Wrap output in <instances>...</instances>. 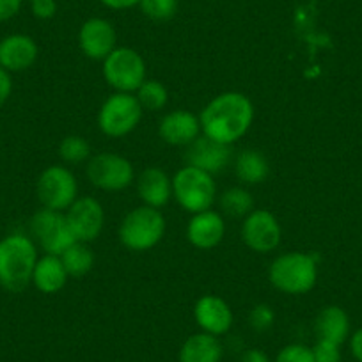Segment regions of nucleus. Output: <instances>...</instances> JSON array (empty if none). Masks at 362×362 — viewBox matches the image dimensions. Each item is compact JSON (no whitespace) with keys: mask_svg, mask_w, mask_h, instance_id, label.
<instances>
[{"mask_svg":"<svg viewBox=\"0 0 362 362\" xmlns=\"http://www.w3.org/2000/svg\"><path fill=\"white\" fill-rule=\"evenodd\" d=\"M203 135L222 142L235 144L249 132L254 121V105L249 96L228 90L215 96L199 114Z\"/></svg>","mask_w":362,"mask_h":362,"instance_id":"obj_1","label":"nucleus"},{"mask_svg":"<svg viewBox=\"0 0 362 362\" xmlns=\"http://www.w3.org/2000/svg\"><path fill=\"white\" fill-rule=\"evenodd\" d=\"M37 250L25 235H8L0 240V286L11 293H20L33 284Z\"/></svg>","mask_w":362,"mask_h":362,"instance_id":"obj_2","label":"nucleus"},{"mask_svg":"<svg viewBox=\"0 0 362 362\" xmlns=\"http://www.w3.org/2000/svg\"><path fill=\"white\" fill-rule=\"evenodd\" d=\"M268 279L281 293H309L318 281V259L315 254L309 252L281 254L272 261Z\"/></svg>","mask_w":362,"mask_h":362,"instance_id":"obj_3","label":"nucleus"},{"mask_svg":"<svg viewBox=\"0 0 362 362\" xmlns=\"http://www.w3.org/2000/svg\"><path fill=\"white\" fill-rule=\"evenodd\" d=\"M165 218L162 211L151 206L134 208L124 215L119 226V242L134 252H144L162 242L165 235Z\"/></svg>","mask_w":362,"mask_h":362,"instance_id":"obj_4","label":"nucleus"},{"mask_svg":"<svg viewBox=\"0 0 362 362\" xmlns=\"http://www.w3.org/2000/svg\"><path fill=\"white\" fill-rule=\"evenodd\" d=\"M173 197L192 215L211 210L217 197L214 176L192 165L181 167L173 177Z\"/></svg>","mask_w":362,"mask_h":362,"instance_id":"obj_5","label":"nucleus"},{"mask_svg":"<svg viewBox=\"0 0 362 362\" xmlns=\"http://www.w3.org/2000/svg\"><path fill=\"white\" fill-rule=\"evenodd\" d=\"M144 109L134 93H114L98 112V127L107 137L119 139L139 127Z\"/></svg>","mask_w":362,"mask_h":362,"instance_id":"obj_6","label":"nucleus"},{"mask_svg":"<svg viewBox=\"0 0 362 362\" xmlns=\"http://www.w3.org/2000/svg\"><path fill=\"white\" fill-rule=\"evenodd\" d=\"M103 78L116 93H134L146 80V62L137 50L117 47L103 59Z\"/></svg>","mask_w":362,"mask_h":362,"instance_id":"obj_7","label":"nucleus"},{"mask_svg":"<svg viewBox=\"0 0 362 362\" xmlns=\"http://www.w3.org/2000/svg\"><path fill=\"white\" fill-rule=\"evenodd\" d=\"M36 194L43 208L66 211L78 197V183L68 167L50 165L37 177Z\"/></svg>","mask_w":362,"mask_h":362,"instance_id":"obj_8","label":"nucleus"},{"mask_svg":"<svg viewBox=\"0 0 362 362\" xmlns=\"http://www.w3.org/2000/svg\"><path fill=\"white\" fill-rule=\"evenodd\" d=\"M87 177L96 189L105 192H119L128 189L135 180L134 165L116 153H98L87 163Z\"/></svg>","mask_w":362,"mask_h":362,"instance_id":"obj_9","label":"nucleus"},{"mask_svg":"<svg viewBox=\"0 0 362 362\" xmlns=\"http://www.w3.org/2000/svg\"><path fill=\"white\" fill-rule=\"evenodd\" d=\"M30 231L37 240L41 249L47 254L61 256L71 243H75L71 229H69L66 214L48 208H41L30 218Z\"/></svg>","mask_w":362,"mask_h":362,"instance_id":"obj_10","label":"nucleus"},{"mask_svg":"<svg viewBox=\"0 0 362 362\" xmlns=\"http://www.w3.org/2000/svg\"><path fill=\"white\" fill-rule=\"evenodd\" d=\"M283 238L279 221L268 210H252L242 224V240L250 250L267 254L276 250Z\"/></svg>","mask_w":362,"mask_h":362,"instance_id":"obj_11","label":"nucleus"},{"mask_svg":"<svg viewBox=\"0 0 362 362\" xmlns=\"http://www.w3.org/2000/svg\"><path fill=\"white\" fill-rule=\"evenodd\" d=\"M66 221L76 242H95L103 231L105 211L102 203L90 196L76 197L75 203L66 210Z\"/></svg>","mask_w":362,"mask_h":362,"instance_id":"obj_12","label":"nucleus"},{"mask_svg":"<svg viewBox=\"0 0 362 362\" xmlns=\"http://www.w3.org/2000/svg\"><path fill=\"white\" fill-rule=\"evenodd\" d=\"M78 47L86 57L103 61L117 48V34L105 18H89L78 30Z\"/></svg>","mask_w":362,"mask_h":362,"instance_id":"obj_13","label":"nucleus"},{"mask_svg":"<svg viewBox=\"0 0 362 362\" xmlns=\"http://www.w3.org/2000/svg\"><path fill=\"white\" fill-rule=\"evenodd\" d=\"M185 160L187 165L197 167L214 176L231 162V146L214 141L206 135H199L192 144L187 146Z\"/></svg>","mask_w":362,"mask_h":362,"instance_id":"obj_14","label":"nucleus"},{"mask_svg":"<svg viewBox=\"0 0 362 362\" xmlns=\"http://www.w3.org/2000/svg\"><path fill=\"white\" fill-rule=\"evenodd\" d=\"M194 318L201 332L224 336L233 327V311L224 298L217 295H203L194 305Z\"/></svg>","mask_w":362,"mask_h":362,"instance_id":"obj_15","label":"nucleus"},{"mask_svg":"<svg viewBox=\"0 0 362 362\" xmlns=\"http://www.w3.org/2000/svg\"><path fill=\"white\" fill-rule=\"evenodd\" d=\"M203 134L199 116L190 110H173L162 117L158 135L170 146H189Z\"/></svg>","mask_w":362,"mask_h":362,"instance_id":"obj_16","label":"nucleus"},{"mask_svg":"<svg viewBox=\"0 0 362 362\" xmlns=\"http://www.w3.org/2000/svg\"><path fill=\"white\" fill-rule=\"evenodd\" d=\"M40 48L27 34H11L0 41V68L8 73H20L36 62Z\"/></svg>","mask_w":362,"mask_h":362,"instance_id":"obj_17","label":"nucleus"},{"mask_svg":"<svg viewBox=\"0 0 362 362\" xmlns=\"http://www.w3.org/2000/svg\"><path fill=\"white\" fill-rule=\"evenodd\" d=\"M224 217L218 211L206 210L194 214L187 226V238L196 249L210 250L224 240Z\"/></svg>","mask_w":362,"mask_h":362,"instance_id":"obj_18","label":"nucleus"},{"mask_svg":"<svg viewBox=\"0 0 362 362\" xmlns=\"http://www.w3.org/2000/svg\"><path fill=\"white\" fill-rule=\"evenodd\" d=\"M137 192L146 206L160 210L173 197V177L160 167H148L139 176Z\"/></svg>","mask_w":362,"mask_h":362,"instance_id":"obj_19","label":"nucleus"},{"mask_svg":"<svg viewBox=\"0 0 362 362\" xmlns=\"http://www.w3.org/2000/svg\"><path fill=\"white\" fill-rule=\"evenodd\" d=\"M68 272L62 264L61 257L54 254H45L43 257H37V263L34 267L33 284L36 290L45 295L59 293L68 283Z\"/></svg>","mask_w":362,"mask_h":362,"instance_id":"obj_20","label":"nucleus"},{"mask_svg":"<svg viewBox=\"0 0 362 362\" xmlns=\"http://www.w3.org/2000/svg\"><path fill=\"white\" fill-rule=\"evenodd\" d=\"M315 330L318 339L343 344L350 336V318L339 305H327L316 316Z\"/></svg>","mask_w":362,"mask_h":362,"instance_id":"obj_21","label":"nucleus"},{"mask_svg":"<svg viewBox=\"0 0 362 362\" xmlns=\"http://www.w3.org/2000/svg\"><path fill=\"white\" fill-rule=\"evenodd\" d=\"M224 348L217 336L197 332L181 344L180 362H221Z\"/></svg>","mask_w":362,"mask_h":362,"instance_id":"obj_22","label":"nucleus"},{"mask_svg":"<svg viewBox=\"0 0 362 362\" xmlns=\"http://www.w3.org/2000/svg\"><path fill=\"white\" fill-rule=\"evenodd\" d=\"M270 165L267 156L257 149H243L235 160V174L245 185H259L268 177Z\"/></svg>","mask_w":362,"mask_h":362,"instance_id":"obj_23","label":"nucleus"},{"mask_svg":"<svg viewBox=\"0 0 362 362\" xmlns=\"http://www.w3.org/2000/svg\"><path fill=\"white\" fill-rule=\"evenodd\" d=\"M61 261L64 264L69 277H83L87 276L93 267H95V252L89 247V243L75 242L61 254Z\"/></svg>","mask_w":362,"mask_h":362,"instance_id":"obj_24","label":"nucleus"},{"mask_svg":"<svg viewBox=\"0 0 362 362\" xmlns=\"http://www.w3.org/2000/svg\"><path fill=\"white\" fill-rule=\"evenodd\" d=\"M218 204H221V210L229 217L245 218L254 210V197L243 187H231L222 194Z\"/></svg>","mask_w":362,"mask_h":362,"instance_id":"obj_25","label":"nucleus"},{"mask_svg":"<svg viewBox=\"0 0 362 362\" xmlns=\"http://www.w3.org/2000/svg\"><path fill=\"white\" fill-rule=\"evenodd\" d=\"M139 103L144 110H162L169 102V90L160 80L146 78L142 86L135 90Z\"/></svg>","mask_w":362,"mask_h":362,"instance_id":"obj_26","label":"nucleus"},{"mask_svg":"<svg viewBox=\"0 0 362 362\" xmlns=\"http://www.w3.org/2000/svg\"><path fill=\"white\" fill-rule=\"evenodd\" d=\"M59 156L66 163H82L90 158V146L82 135H68L59 144Z\"/></svg>","mask_w":362,"mask_h":362,"instance_id":"obj_27","label":"nucleus"},{"mask_svg":"<svg viewBox=\"0 0 362 362\" xmlns=\"http://www.w3.org/2000/svg\"><path fill=\"white\" fill-rule=\"evenodd\" d=\"M141 9L149 20L165 22L177 11V0H141Z\"/></svg>","mask_w":362,"mask_h":362,"instance_id":"obj_28","label":"nucleus"},{"mask_svg":"<svg viewBox=\"0 0 362 362\" xmlns=\"http://www.w3.org/2000/svg\"><path fill=\"white\" fill-rule=\"evenodd\" d=\"M274 362H315V355H313V348L300 343H291L281 348Z\"/></svg>","mask_w":362,"mask_h":362,"instance_id":"obj_29","label":"nucleus"},{"mask_svg":"<svg viewBox=\"0 0 362 362\" xmlns=\"http://www.w3.org/2000/svg\"><path fill=\"white\" fill-rule=\"evenodd\" d=\"M276 322V313L270 305L267 304H257L250 309L249 313V323L254 330L257 332H264V330L272 329Z\"/></svg>","mask_w":362,"mask_h":362,"instance_id":"obj_30","label":"nucleus"},{"mask_svg":"<svg viewBox=\"0 0 362 362\" xmlns=\"http://www.w3.org/2000/svg\"><path fill=\"white\" fill-rule=\"evenodd\" d=\"M315 362H341V344L318 339L313 346Z\"/></svg>","mask_w":362,"mask_h":362,"instance_id":"obj_31","label":"nucleus"},{"mask_svg":"<svg viewBox=\"0 0 362 362\" xmlns=\"http://www.w3.org/2000/svg\"><path fill=\"white\" fill-rule=\"evenodd\" d=\"M57 13L55 0H33V15L37 20H50Z\"/></svg>","mask_w":362,"mask_h":362,"instance_id":"obj_32","label":"nucleus"},{"mask_svg":"<svg viewBox=\"0 0 362 362\" xmlns=\"http://www.w3.org/2000/svg\"><path fill=\"white\" fill-rule=\"evenodd\" d=\"M22 8V0H0V22L11 20L18 15Z\"/></svg>","mask_w":362,"mask_h":362,"instance_id":"obj_33","label":"nucleus"},{"mask_svg":"<svg viewBox=\"0 0 362 362\" xmlns=\"http://www.w3.org/2000/svg\"><path fill=\"white\" fill-rule=\"evenodd\" d=\"M11 90H13L11 73L6 71L4 68H0V107L8 102L9 96H11Z\"/></svg>","mask_w":362,"mask_h":362,"instance_id":"obj_34","label":"nucleus"},{"mask_svg":"<svg viewBox=\"0 0 362 362\" xmlns=\"http://www.w3.org/2000/svg\"><path fill=\"white\" fill-rule=\"evenodd\" d=\"M100 2L114 11H123V9H130L141 4V0H100Z\"/></svg>","mask_w":362,"mask_h":362,"instance_id":"obj_35","label":"nucleus"},{"mask_svg":"<svg viewBox=\"0 0 362 362\" xmlns=\"http://www.w3.org/2000/svg\"><path fill=\"white\" fill-rule=\"evenodd\" d=\"M350 350L351 355L355 357V361L362 362V329L355 330L350 337Z\"/></svg>","mask_w":362,"mask_h":362,"instance_id":"obj_36","label":"nucleus"},{"mask_svg":"<svg viewBox=\"0 0 362 362\" xmlns=\"http://www.w3.org/2000/svg\"><path fill=\"white\" fill-rule=\"evenodd\" d=\"M240 362H270L268 355L263 350H257V348H250L245 354L242 355Z\"/></svg>","mask_w":362,"mask_h":362,"instance_id":"obj_37","label":"nucleus"},{"mask_svg":"<svg viewBox=\"0 0 362 362\" xmlns=\"http://www.w3.org/2000/svg\"><path fill=\"white\" fill-rule=\"evenodd\" d=\"M30 2H33V0H30Z\"/></svg>","mask_w":362,"mask_h":362,"instance_id":"obj_38","label":"nucleus"}]
</instances>
